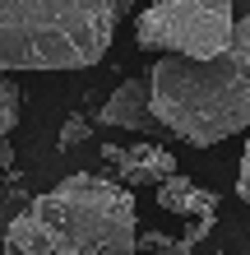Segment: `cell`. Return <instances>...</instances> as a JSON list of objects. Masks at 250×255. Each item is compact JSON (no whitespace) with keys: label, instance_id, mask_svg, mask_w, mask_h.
<instances>
[{"label":"cell","instance_id":"6","mask_svg":"<svg viewBox=\"0 0 250 255\" xmlns=\"http://www.w3.org/2000/svg\"><path fill=\"white\" fill-rule=\"evenodd\" d=\"M97 121L111 126V130H158V121L149 116V84H144V79L116 84V93L102 102Z\"/></svg>","mask_w":250,"mask_h":255},{"label":"cell","instance_id":"1","mask_svg":"<svg viewBox=\"0 0 250 255\" xmlns=\"http://www.w3.org/2000/svg\"><path fill=\"white\" fill-rule=\"evenodd\" d=\"M149 116L190 148H213L250 130V19H237L227 51L209 61L158 56L149 79Z\"/></svg>","mask_w":250,"mask_h":255},{"label":"cell","instance_id":"7","mask_svg":"<svg viewBox=\"0 0 250 255\" xmlns=\"http://www.w3.org/2000/svg\"><path fill=\"white\" fill-rule=\"evenodd\" d=\"M158 204L167 209V214H181V218H213L218 214V195L213 190H204V186H195L185 172H171L163 186H158Z\"/></svg>","mask_w":250,"mask_h":255},{"label":"cell","instance_id":"4","mask_svg":"<svg viewBox=\"0 0 250 255\" xmlns=\"http://www.w3.org/2000/svg\"><path fill=\"white\" fill-rule=\"evenodd\" d=\"M237 0H153L135 19V37L144 51L181 56V61H209L227 51L237 19H232Z\"/></svg>","mask_w":250,"mask_h":255},{"label":"cell","instance_id":"14","mask_svg":"<svg viewBox=\"0 0 250 255\" xmlns=\"http://www.w3.org/2000/svg\"><path fill=\"white\" fill-rule=\"evenodd\" d=\"M213 255H227V251H213Z\"/></svg>","mask_w":250,"mask_h":255},{"label":"cell","instance_id":"5","mask_svg":"<svg viewBox=\"0 0 250 255\" xmlns=\"http://www.w3.org/2000/svg\"><path fill=\"white\" fill-rule=\"evenodd\" d=\"M102 158L121 167V186L125 190H135V186H163L171 172H181V162H176L167 148L149 144V139H144V144H130V148L102 144Z\"/></svg>","mask_w":250,"mask_h":255},{"label":"cell","instance_id":"12","mask_svg":"<svg viewBox=\"0 0 250 255\" xmlns=\"http://www.w3.org/2000/svg\"><path fill=\"white\" fill-rule=\"evenodd\" d=\"M14 172V144H9V134H0V176Z\"/></svg>","mask_w":250,"mask_h":255},{"label":"cell","instance_id":"13","mask_svg":"<svg viewBox=\"0 0 250 255\" xmlns=\"http://www.w3.org/2000/svg\"><path fill=\"white\" fill-rule=\"evenodd\" d=\"M14 126H19V112H9V107H0V134H9Z\"/></svg>","mask_w":250,"mask_h":255},{"label":"cell","instance_id":"10","mask_svg":"<svg viewBox=\"0 0 250 255\" xmlns=\"http://www.w3.org/2000/svg\"><path fill=\"white\" fill-rule=\"evenodd\" d=\"M237 195H241V204H250V139H246V153H241V172H237Z\"/></svg>","mask_w":250,"mask_h":255},{"label":"cell","instance_id":"9","mask_svg":"<svg viewBox=\"0 0 250 255\" xmlns=\"http://www.w3.org/2000/svg\"><path fill=\"white\" fill-rule=\"evenodd\" d=\"M139 251H149V255H176V237H163V232H139Z\"/></svg>","mask_w":250,"mask_h":255},{"label":"cell","instance_id":"2","mask_svg":"<svg viewBox=\"0 0 250 255\" xmlns=\"http://www.w3.org/2000/svg\"><path fill=\"white\" fill-rule=\"evenodd\" d=\"M9 255H139L135 195L107 176H65L5 228Z\"/></svg>","mask_w":250,"mask_h":255},{"label":"cell","instance_id":"11","mask_svg":"<svg viewBox=\"0 0 250 255\" xmlns=\"http://www.w3.org/2000/svg\"><path fill=\"white\" fill-rule=\"evenodd\" d=\"M19 84H14V79H5V74H0V107H9V112H19Z\"/></svg>","mask_w":250,"mask_h":255},{"label":"cell","instance_id":"8","mask_svg":"<svg viewBox=\"0 0 250 255\" xmlns=\"http://www.w3.org/2000/svg\"><path fill=\"white\" fill-rule=\"evenodd\" d=\"M83 139H88V116H83V112H70L65 126H61V148H75V144H83Z\"/></svg>","mask_w":250,"mask_h":255},{"label":"cell","instance_id":"3","mask_svg":"<svg viewBox=\"0 0 250 255\" xmlns=\"http://www.w3.org/2000/svg\"><path fill=\"white\" fill-rule=\"evenodd\" d=\"M135 0H0V74L88 70Z\"/></svg>","mask_w":250,"mask_h":255}]
</instances>
